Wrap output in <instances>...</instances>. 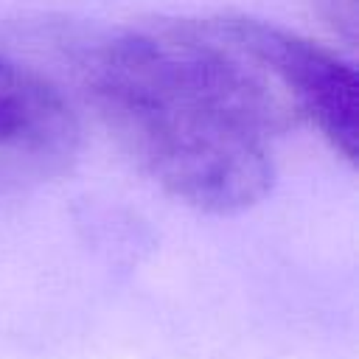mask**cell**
<instances>
[{
	"mask_svg": "<svg viewBox=\"0 0 359 359\" xmlns=\"http://www.w3.org/2000/svg\"><path fill=\"white\" fill-rule=\"evenodd\" d=\"M236 39L266 67L300 121H311L320 135L348 163H356L359 140V81L351 65L306 36L255 20H227Z\"/></svg>",
	"mask_w": 359,
	"mask_h": 359,
	"instance_id": "obj_2",
	"label": "cell"
},
{
	"mask_svg": "<svg viewBox=\"0 0 359 359\" xmlns=\"http://www.w3.org/2000/svg\"><path fill=\"white\" fill-rule=\"evenodd\" d=\"M87 81L137 168L205 213L258 205L275 180L272 140L300 123L227 20L123 34L95 53Z\"/></svg>",
	"mask_w": 359,
	"mask_h": 359,
	"instance_id": "obj_1",
	"label": "cell"
},
{
	"mask_svg": "<svg viewBox=\"0 0 359 359\" xmlns=\"http://www.w3.org/2000/svg\"><path fill=\"white\" fill-rule=\"evenodd\" d=\"M79 151V121L42 76L0 56V185L59 177Z\"/></svg>",
	"mask_w": 359,
	"mask_h": 359,
	"instance_id": "obj_3",
	"label": "cell"
},
{
	"mask_svg": "<svg viewBox=\"0 0 359 359\" xmlns=\"http://www.w3.org/2000/svg\"><path fill=\"white\" fill-rule=\"evenodd\" d=\"M314 6L334 31L351 42L356 39V0H314Z\"/></svg>",
	"mask_w": 359,
	"mask_h": 359,
	"instance_id": "obj_4",
	"label": "cell"
}]
</instances>
